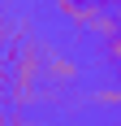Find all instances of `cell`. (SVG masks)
<instances>
[{
  "label": "cell",
  "instance_id": "obj_2",
  "mask_svg": "<svg viewBox=\"0 0 121 126\" xmlns=\"http://www.w3.org/2000/svg\"><path fill=\"white\" fill-rule=\"evenodd\" d=\"M91 104H99V109H121V87H95L91 91Z\"/></svg>",
  "mask_w": 121,
  "mask_h": 126
},
{
  "label": "cell",
  "instance_id": "obj_1",
  "mask_svg": "<svg viewBox=\"0 0 121 126\" xmlns=\"http://www.w3.org/2000/svg\"><path fill=\"white\" fill-rule=\"evenodd\" d=\"M78 74H82V65L73 61V57H65V52L52 48V57H48V83L52 87H73Z\"/></svg>",
  "mask_w": 121,
  "mask_h": 126
},
{
  "label": "cell",
  "instance_id": "obj_3",
  "mask_svg": "<svg viewBox=\"0 0 121 126\" xmlns=\"http://www.w3.org/2000/svg\"><path fill=\"white\" fill-rule=\"evenodd\" d=\"M4 126H39V122H30V117H26L22 109H13V113H9V122H4Z\"/></svg>",
  "mask_w": 121,
  "mask_h": 126
},
{
  "label": "cell",
  "instance_id": "obj_4",
  "mask_svg": "<svg viewBox=\"0 0 121 126\" xmlns=\"http://www.w3.org/2000/svg\"><path fill=\"white\" fill-rule=\"evenodd\" d=\"M95 4H104V9H121V0H95Z\"/></svg>",
  "mask_w": 121,
  "mask_h": 126
}]
</instances>
